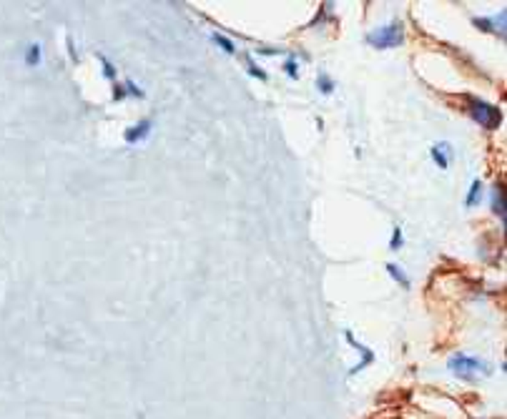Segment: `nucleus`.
Segmentation results:
<instances>
[{
    "instance_id": "1",
    "label": "nucleus",
    "mask_w": 507,
    "mask_h": 419,
    "mask_svg": "<svg viewBox=\"0 0 507 419\" xmlns=\"http://www.w3.org/2000/svg\"><path fill=\"white\" fill-rule=\"evenodd\" d=\"M467 106H470L472 121H477L479 126H485V129L495 131L502 123V111L497 106H490V103L479 101V98H475V95H467Z\"/></svg>"
},
{
    "instance_id": "2",
    "label": "nucleus",
    "mask_w": 507,
    "mask_h": 419,
    "mask_svg": "<svg viewBox=\"0 0 507 419\" xmlns=\"http://www.w3.org/2000/svg\"><path fill=\"white\" fill-rule=\"evenodd\" d=\"M402 40H405V28H402L400 20L387 23V25L366 35V43L374 45V48H397V45H402Z\"/></svg>"
},
{
    "instance_id": "3",
    "label": "nucleus",
    "mask_w": 507,
    "mask_h": 419,
    "mask_svg": "<svg viewBox=\"0 0 507 419\" xmlns=\"http://www.w3.org/2000/svg\"><path fill=\"white\" fill-rule=\"evenodd\" d=\"M447 364L452 372H457V377H465V379H472L475 374H490V364L467 354H455Z\"/></svg>"
},
{
    "instance_id": "4",
    "label": "nucleus",
    "mask_w": 507,
    "mask_h": 419,
    "mask_svg": "<svg viewBox=\"0 0 507 419\" xmlns=\"http://www.w3.org/2000/svg\"><path fill=\"white\" fill-rule=\"evenodd\" d=\"M153 123L148 121V118H143V121H138L136 126H131V129H126V143H138V141H143L148 134H151Z\"/></svg>"
},
{
    "instance_id": "5",
    "label": "nucleus",
    "mask_w": 507,
    "mask_h": 419,
    "mask_svg": "<svg viewBox=\"0 0 507 419\" xmlns=\"http://www.w3.org/2000/svg\"><path fill=\"white\" fill-rule=\"evenodd\" d=\"M432 158L440 168H447L450 166V158H452V148L447 143H437L432 148Z\"/></svg>"
},
{
    "instance_id": "6",
    "label": "nucleus",
    "mask_w": 507,
    "mask_h": 419,
    "mask_svg": "<svg viewBox=\"0 0 507 419\" xmlns=\"http://www.w3.org/2000/svg\"><path fill=\"white\" fill-rule=\"evenodd\" d=\"M482 199V184L479 181H472V186H470V194H467V199H465V206L467 208H472L475 203Z\"/></svg>"
},
{
    "instance_id": "7",
    "label": "nucleus",
    "mask_w": 507,
    "mask_h": 419,
    "mask_svg": "<svg viewBox=\"0 0 507 419\" xmlns=\"http://www.w3.org/2000/svg\"><path fill=\"white\" fill-rule=\"evenodd\" d=\"M492 208L500 216V221H505V201H502V186H497L495 194H492Z\"/></svg>"
},
{
    "instance_id": "8",
    "label": "nucleus",
    "mask_w": 507,
    "mask_h": 419,
    "mask_svg": "<svg viewBox=\"0 0 507 419\" xmlns=\"http://www.w3.org/2000/svg\"><path fill=\"white\" fill-rule=\"evenodd\" d=\"M387 271H389V274H392V279H395V281H400V284L402 286H405V289H410V279H407V274H405V271H402V268L400 266H397V264H387Z\"/></svg>"
},
{
    "instance_id": "9",
    "label": "nucleus",
    "mask_w": 507,
    "mask_h": 419,
    "mask_svg": "<svg viewBox=\"0 0 507 419\" xmlns=\"http://www.w3.org/2000/svg\"><path fill=\"white\" fill-rule=\"evenodd\" d=\"M475 25L482 30H487V33H497V16L492 18H475Z\"/></svg>"
},
{
    "instance_id": "10",
    "label": "nucleus",
    "mask_w": 507,
    "mask_h": 419,
    "mask_svg": "<svg viewBox=\"0 0 507 419\" xmlns=\"http://www.w3.org/2000/svg\"><path fill=\"white\" fill-rule=\"evenodd\" d=\"M316 88H319L324 95H329L334 90V81L329 78V76H319V78H316Z\"/></svg>"
},
{
    "instance_id": "11",
    "label": "nucleus",
    "mask_w": 507,
    "mask_h": 419,
    "mask_svg": "<svg viewBox=\"0 0 507 419\" xmlns=\"http://www.w3.org/2000/svg\"><path fill=\"white\" fill-rule=\"evenodd\" d=\"M28 66H38L40 63V45H28V56H25Z\"/></svg>"
},
{
    "instance_id": "12",
    "label": "nucleus",
    "mask_w": 507,
    "mask_h": 419,
    "mask_svg": "<svg viewBox=\"0 0 507 419\" xmlns=\"http://www.w3.org/2000/svg\"><path fill=\"white\" fill-rule=\"evenodd\" d=\"M98 61H101V66H103V76H106L108 81H113L116 78V68L108 63V58L106 56H98Z\"/></svg>"
},
{
    "instance_id": "13",
    "label": "nucleus",
    "mask_w": 507,
    "mask_h": 419,
    "mask_svg": "<svg viewBox=\"0 0 507 419\" xmlns=\"http://www.w3.org/2000/svg\"><path fill=\"white\" fill-rule=\"evenodd\" d=\"M211 40H214V43H219V45H221V48H224L226 53H234V43H232V40H226L224 35L214 33V35H211Z\"/></svg>"
},
{
    "instance_id": "14",
    "label": "nucleus",
    "mask_w": 507,
    "mask_h": 419,
    "mask_svg": "<svg viewBox=\"0 0 507 419\" xmlns=\"http://www.w3.org/2000/svg\"><path fill=\"white\" fill-rule=\"evenodd\" d=\"M389 249H392V252L402 249V229H400V226H397L395 234H392V241H389Z\"/></svg>"
},
{
    "instance_id": "15",
    "label": "nucleus",
    "mask_w": 507,
    "mask_h": 419,
    "mask_svg": "<svg viewBox=\"0 0 507 419\" xmlns=\"http://www.w3.org/2000/svg\"><path fill=\"white\" fill-rule=\"evenodd\" d=\"M284 71H287L289 76H292V78H297V73H299V68H297V61H294V58H289V61L284 63Z\"/></svg>"
},
{
    "instance_id": "16",
    "label": "nucleus",
    "mask_w": 507,
    "mask_h": 419,
    "mask_svg": "<svg viewBox=\"0 0 507 419\" xmlns=\"http://www.w3.org/2000/svg\"><path fill=\"white\" fill-rule=\"evenodd\" d=\"M249 71H251V76H254V78H259V81H266V73L261 71V68H256V66H254L251 61H249Z\"/></svg>"
}]
</instances>
